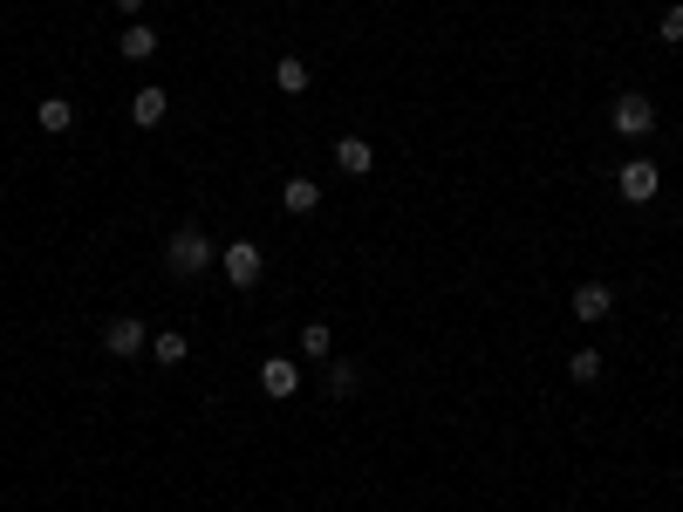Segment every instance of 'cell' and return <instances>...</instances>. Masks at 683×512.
I'll use <instances>...</instances> for the list:
<instances>
[{
    "instance_id": "1",
    "label": "cell",
    "mask_w": 683,
    "mask_h": 512,
    "mask_svg": "<svg viewBox=\"0 0 683 512\" xmlns=\"http://www.w3.org/2000/svg\"><path fill=\"white\" fill-rule=\"evenodd\" d=\"M164 267L179 273V280H198L206 267H219V246L206 240V225H179L171 246H164Z\"/></svg>"
},
{
    "instance_id": "2",
    "label": "cell",
    "mask_w": 683,
    "mask_h": 512,
    "mask_svg": "<svg viewBox=\"0 0 683 512\" xmlns=\"http://www.w3.org/2000/svg\"><path fill=\"white\" fill-rule=\"evenodd\" d=\"M219 273L233 280L240 294H246V288H260V273H267V253H260V240H233V246H219Z\"/></svg>"
},
{
    "instance_id": "3",
    "label": "cell",
    "mask_w": 683,
    "mask_h": 512,
    "mask_svg": "<svg viewBox=\"0 0 683 512\" xmlns=\"http://www.w3.org/2000/svg\"><path fill=\"white\" fill-rule=\"evenodd\" d=\"M609 123H615V137L636 144V137H649V131H656V102H649L643 89H622V96L609 102Z\"/></svg>"
},
{
    "instance_id": "4",
    "label": "cell",
    "mask_w": 683,
    "mask_h": 512,
    "mask_svg": "<svg viewBox=\"0 0 683 512\" xmlns=\"http://www.w3.org/2000/svg\"><path fill=\"white\" fill-rule=\"evenodd\" d=\"M103 349L117 355V363H137V355H150V328L137 315H110L103 321Z\"/></svg>"
},
{
    "instance_id": "5",
    "label": "cell",
    "mask_w": 683,
    "mask_h": 512,
    "mask_svg": "<svg viewBox=\"0 0 683 512\" xmlns=\"http://www.w3.org/2000/svg\"><path fill=\"white\" fill-rule=\"evenodd\" d=\"M615 192H622V205H649L656 192H663V171H656V158H629V164L615 171Z\"/></svg>"
},
{
    "instance_id": "6",
    "label": "cell",
    "mask_w": 683,
    "mask_h": 512,
    "mask_svg": "<svg viewBox=\"0 0 683 512\" xmlns=\"http://www.w3.org/2000/svg\"><path fill=\"white\" fill-rule=\"evenodd\" d=\"M568 315H574V321H588V328H601V321L615 315V288H609V280H581L574 301H568Z\"/></svg>"
},
{
    "instance_id": "7",
    "label": "cell",
    "mask_w": 683,
    "mask_h": 512,
    "mask_svg": "<svg viewBox=\"0 0 683 512\" xmlns=\"http://www.w3.org/2000/svg\"><path fill=\"white\" fill-rule=\"evenodd\" d=\"M260 397H273V403L301 397V369L288 363V355H267V363H260Z\"/></svg>"
},
{
    "instance_id": "8",
    "label": "cell",
    "mask_w": 683,
    "mask_h": 512,
    "mask_svg": "<svg viewBox=\"0 0 683 512\" xmlns=\"http://www.w3.org/2000/svg\"><path fill=\"white\" fill-rule=\"evenodd\" d=\"M171 117V89H158V83H144L137 96H131V123L137 131H158V123Z\"/></svg>"
},
{
    "instance_id": "9",
    "label": "cell",
    "mask_w": 683,
    "mask_h": 512,
    "mask_svg": "<svg viewBox=\"0 0 683 512\" xmlns=\"http://www.w3.org/2000/svg\"><path fill=\"white\" fill-rule=\"evenodd\" d=\"M328 158H336V171H349V178H369L376 171V144L369 137H336Z\"/></svg>"
},
{
    "instance_id": "10",
    "label": "cell",
    "mask_w": 683,
    "mask_h": 512,
    "mask_svg": "<svg viewBox=\"0 0 683 512\" xmlns=\"http://www.w3.org/2000/svg\"><path fill=\"white\" fill-rule=\"evenodd\" d=\"M35 123H41V131H48V137H62V131H75V102H69V96H41V102H35Z\"/></svg>"
},
{
    "instance_id": "11",
    "label": "cell",
    "mask_w": 683,
    "mask_h": 512,
    "mask_svg": "<svg viewBox=\"0 0 683 512\" xmlns=\"http://www.w3.org/2000/svg\"><path fill=\"white\" fill-rule=\"evenodd\" d=\"M308 83H315V69L301 62V56H281V62H273V89H281V96H308Z\"/></svg>"
},
{
    "instance_id": "12",
    "label": "cell",
    "mask_w": 683,
    "mask_h": 512,
    "mask_svg": "<svg viewBox=\"0 0 683 512\" xmlns=\"http://www.w3.org/2000/svg\"><path fill=\"white\" fill-rule=\"evenodd\" d=\"M185 355H192V342L179 336V328H158V336H150V363H158V369H179Z\"/></svg>"
},
{
    "instance_id": "13",
    "label": "cell",
    "mask_w": 683,
    "mask_h": 512,
    "mask_svg": "<svg viewBox=\"0 0 683 512\" xmlns=\"http://www.w3.org/2000/svg\"><path fill=\"white\" fill-rule=\"evenodd\" d=\"M117 48H123V62H150V56H158V28H150V21H131Z\"/></svg>"
},
{
    "instance_id": "14",
    "label": "cell",
    "mask_w": 683,
    "mask_h": 512,
    "mask_svg": "<svg viewBox=\"0 0 683 512\" xmlns=\"http://www.w3.org/2000/svg\"><path fill=\"white\" fill-rule=\"evenodd\" d=\"M281 205H288L294 219H308L315 205H321V185H315V178H288V185H281Z\"/></svg>"
},
{
    "instance_id": "15",
    "label": "cell",
    "mask_w": 683,
    "mask_h": 512,
    "mask_svg": "<svg viewBox=\"0 0 683 512\" xmlns=\"http://www.w3.org/2000/svg\"><path fill=\"white\" fill-rule=\"evenodd\" d=\"M601 369H609V355H601V349H574L568 355V382H601Z\"/></svg>"
},
{
    "instance_id": "16",
    "label": "cell",
    "mask_w": 683,
    "mask_h": 512,
    "mask_svg": "<svg viewBox=\"0 0 683 512\" xmlns=\"http://www.w3.org/2000/svg\"><path fill=\"white\" fill-rule=\"evenodd\" d=\"M301 355H308V363H328V355H336V336H328V321H308V328H301Z\"/></svg>"
},
{
    "instance_id": "17",
    "label": "cell",
    "mask_w": 683,
    "mask_h": 512,
    "mask_svg": "<svg viewBox=\"0 0 683 512\" xmlns=\"http://www.w3.org/2000/svg\"><path fill=\"white\" fill-rule=\"evenodd\" d=\"M321 390L336 397V403H342V397H356V369H349V363H328V369H321Z\"/></svg>"
},
{
    "instance_id": "18",
    "label": "cell",
    "mask_w": 683,
    "mask_h": 512,
    "mask_svg": "<svg viewBox=\"0 0 683 512\" xmlns=\"http://www.w3.org/2000/svg\"><path fill=\"white\" fill-rule=\"evenodd\" d=\"M656 35H663V41H683V0H670V8H663V21H656Z\"/></svg>"
},
{
    "instance_id": "19",
    "label": "cell",
    "mask_w": 683,
    "mask_h": 512,
    "mask_svg": "<svg viewBox=\"0 0 683 512\" xmlns=\"http://www.w3.org/2000/svg\"><path fill=\"white\" fill-rule=\"evenodd\" d=\"M117 14H123V21H137V14H144V0H117Z\"/></svg>"
}]
</instances>
